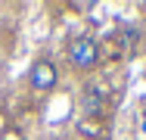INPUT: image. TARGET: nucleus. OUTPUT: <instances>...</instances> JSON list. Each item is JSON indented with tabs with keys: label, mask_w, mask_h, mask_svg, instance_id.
<instances>
[{
	"label": "nucleus",
	"mask_w": 146,
	"mask_h": 140,
	"mask_svg": "<svg viewBox=\"0 0 146 140\" xmlns=\"http://www.w3.org/2000/svg\"><path fill=\"white\" fill-rule=\"evenodd\" d=\"M3 140H22V137H19L16 131H9V134H3Z\"/></svg>",
	"instance_id": "7ed1b4c3"
},
{
	"label": "nucleus",
	"mask_w": 146,
	"mask_h": 140,
	"mask_svg": "<svg viewBox=\"0 0 146 140\" xmlns=\"http://www.w3.org/2000/svg\"><path fill=\"white\" fill-rule=\"evenodd\" d=\"M65 59H68V65L75 72H93L100 65V47L90 37H75L65 47Z\"/></svg>",
	"instance_id": "f257e3e1"
},
{
	"label": "nucleus",
	"mask_w": 146,
	"mask_h": 140,
	"mask_svg": "<svg viewBox=\"0 0 146 140\" xmlns=\"http://www.w3.org/2000/svg\"><path fill=\"white\" fill-rule=\"evenodd\" d=\"M56 81H59V69H56L53 59H37V62L31 65L28 84H31L34 93H50V90L56 87Z\"/></svg>",
	"instance_id": "f03ea898"
}]
</instances>
